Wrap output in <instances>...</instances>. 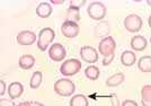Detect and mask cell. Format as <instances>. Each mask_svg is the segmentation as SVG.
Segmentation results:
<instances>
[{
  "label": "cell",
  "instance_id": "obj_1",
  "mask_svg": "<svg viewBox=\"0 0 151 106\" xmlns=\"http://www.w3.org/2000/svg\"><path fill=\"white\" fill-rule=\"evenodd\" d=\"M76 86L73 84V81L67 79V78H62V79H59L54 82V92L62 96V97H68L71 96L72 94L75 93Z\"/></svg>",
  "mask_w": 151,
  "mask_h": 106
},
{
  "label": "cell",
  "instance_id": "obj_2",
  "mask_svg": "<svg viewBox=\"0 0 151 106\" xmlns=\"http://www.w3.org/2000/svg\"><path fill=\"white\" fill-rule=\"evenodd\" d=\"M55 37V32L51 27H44L38 33L37 37V48L41 51H46L49 49L50 44L53 42Z\"/></svg>",
  "mask_w": 151,
  "mask_h": 106
},
{
  "label": "cell",
  "instance_id": "obj_3",
  "mask_svg": "<svg viewBox=\"0 0 151 106\" xmlns=\"http://www.w3.org/2000/svg\"><path fill=\"white\" fill-rule=\"evenodd\" d=\"M107 8L101 1H94L91 2L87 8V14L91 19L94 20H101L106 16Z\"/></svg>",
  "mask_w": 151,
  "mask_h": 106
},
{
  "label": "cell",
  "instance_id": "obj_4",
  "mask_svg": "<svg viewBox=\"0 0 151 106\" xmlns=\"http://www.w3.org/2000/svg\"><path fill=\"white\" fill-rule=\"evenodd\" d=\"M81 69V62L77 59H69L61 64L60 67V72L65 77L69 76H75L79 72Z\"/></svg>",
  "mask_w": 151,
  "mask_h": 106
},
{
  "label": "cell",
  "instance_id": "obj_5",
  "mask_svg": "<svg viewBox=\"0 0 151 106\" xmlns=\"http://www.w3.org/2000/svg\"><path fill=\"white\" fill-rule=\"evenodd\" d=\"M115 49H116V43H115V40L112 36L104 37L99 42V45H98V52L104 58L113 56L115 53Z\"/></svg>",
  "mask_w": 151,
  "mask_h": 106
},
{
  "label": "cell",
  "instance_id": "obj_6",
  "mask_svg": "<svg viewBox=\"0 0 151 106\" xmlns=\"http://www.w3.org/2000/svg\"><path fill=\"white\" fill-rule=\"evenodd\" d=\"M142 25H143L142 18L137 14H131L126 16L124 19V27L130 33H138L142 28Z\"/></svg>",
  "mask_w": 151,
  "mask_h": 106
},
{
  "label": "cell",
  "instance_id": "obj_7",
  "mask_svg": "<svg viewBox=\"0 0 151 106\" xmlns=\"http://www.w3.org/2000/svg\"><path fill=\"white\" fill-rule=\"evenodd\" d=\"M79 32H80V27L78 25V23H75V22L64 20L63 24L61 25V33L63 34L64 37L73 38L78 36Z\"/></svg>",
  "mask_w": 151,
  "mask_h": 106
},
{
  "label": "cell",
  "instance_id": "obj_8",
  "mask_svg": "<svg viewBox=\"0 0 151 106\" xmlns=\"http://www.w3.org/2000/svg\"><path fill=\"white\" fill-rule=\"evenodd\" d=\"M65 56H67V52L61 43H53L49 48V58L52 61H55V62L62 61Z\"/></svg>",
  "mask_w": 151,
  "mask_h": 106
},
{
  "label": "cell",
  "instance_id": "obj_9",
  "mask_svg": "<svg viewBox=\"0 0 151 106\" xmlns=\"http://www.w3.org/2000/svg\"><path fill=\"white\" fill-rule=\"evenodd\" d=\"M80 56L82 61L87 63H95L98 61V52L93 46H82L80 49Z\"/></svg>",
  "mask_w": 151,
  "mask_h": 106
},
{
  "label": "cell",
  "instance_id": "obj_10",
  "mask_svg": "<svg viewBox=\"0 0 151 106\" xmlns=\"http://www.w3.org/2000/svg\"><path fill=\"white\" fill-rule=\"evenodd\" d=\"M16 41L19 45H32L36 41V34L32 31H22L17 34Z\"/></svg>",
  "mask_w": 151,
  "mask_h": 106
},
{
  "label": "cell",
  "instance_id": "obj_11",
  "mask_svg": "<svg viewBox=\"0 0 151 106\" xmlns=\"http://www.w3.org/2000/svg\"><path fill=\"white\" fill-rule=\"evenodd\" d=\"M24 93V86L18 82V81H15L12 82L9 86H8V95L10 97V100H16L19 98Z\"/></svg>",
  "mask_w": 151,
  "mask_h": 106
},
{
  "label": "cell",
  "instance_id": "obj_12",
  "mask_svg": "<svg viewBox=\"0 0 151 106\" xmlns=\"http://www.w3.org/2000/svg\"><path fill=\"white\" fill-rule=\"evenodd\" d=\"M131 48L133 49V51H137V52H140V51H143L147 48L148 45V42L145 40V36H141V35H135L131 38Z\"/></svg>",
  "mask_w": 151,
  "mask_h": 106
},
{
  "label": "cell",
  "instance_id": "obj_13",
  "mask_svg": "<svg viewBox=\"0 0 151 106\" xmlns=\"http://www.w3.org/2000/svg\"><path fill=\"white\" fill-rule=\"evenodd\" d=\"M53 12V8L49 2H41L36 7V15L40 18H49Z\"/></svg>",
  "mask_w": 151,
  "mask_h": 106
},
{
  "label": "cell",
  "instance_id": "obj_14",
  "mask_svg": "<svg viewBox=\"0 0 151 106\" xmlns=\"http://www.w3.org/2000/svg\"><path fill=\"white\" fill-rule=\"evenodd\" d=\"M35 58L32 56V54H23V56L19 58L18 64L19 67L24 70H29L35 66Z\"/></svg>",
  "mask_w": 151,
  "mask_h": 106
},
{
  "label": "cell",
  "instance_id": "obj_15",
  "mask_svg": "<svg viewBox=\"0 0 151 106\" xmlns=\"http://www.w3.org/2000/svg\"><path fill=\"white\" fill-rule=\"evenodd\" d=\"M137 62V56L133 51H124L121 54V63L125 67H131Z\"/></svg>",
  "mask_w": 151,
  "mask_h": 106
},
{
  "label": "cell",
  "instance_id": "obj_16",
  "mask_svg": "<svg viewBox=\"0 0 151 106\" xmlns=\"http://www.w3.org/2000/svg\"><path fill=\"white\" fill-rule=\"evenodd\" d=\"M125 80V76L122 72H117L115 75L111 76L106 80V86L107 87H117L121 84H123Z\"/></svg>",
  "mask_w": 151,
  "mask_h": 106
},
{
  "label": "cell",
  "instance_id": "obj_17",
  "mask_svg": "<svg viewBox=\"0 0 151 106\" xmlns=\"http://www.w3.org/2000/svg\"><path fill=\"white\" fill-rule=\"evenodd\" d=\"M138 68L141 72H151V56H141L138 61Z\"/></svg>",
  "mask_w": 151,
  "mask_h": 106
},
{
  "label": "cell",
  "instance_id": "obj_18",
  "mask_svg": "<svg viewBox=\"0 0 151 106\" xmlns=\"http://www.w3.org/2000/svg\"><path fill=\"white\" fill-rule=\"evenodd\" d=\"M65 20L78 23L80 20V9L73 6H69V8L67 9V14H65Z\"/></svg>",
  "mask_w": 151,
  "mask_h": 106
},
{
  "label": "cell",
  "instance_id": "obj_19",
  "mask_svg": "<svg viewBox=\"0 0 151 106\" xmlns=\"http://www.w3.org/2000/svg\"><path fill=\"white\" fill-rule=\"evenodd\" d=\"M94 32L95 35L98 36V37H101V36H105L106 37V35L109 33V24H108V22H106V20L101 22L98 25L95 27Z\"/></svg>",
  "mask_w": 151,
  "mask_h": 106
},
{
  "label": "cell",
  "instance_id": "obj_20",
  "mask_svg": "<svg viewBox=\"0 0 151 106\" xmlns=\"http://www.w3.org/2000/svg\"><path fill=\"white\" fill-rule=\"evenodd\" d=\"M88 100L85 95L77 94L70 100V106H88Z\"/></svg>",
  "mask_w": 151,
  "mask_h": 106
},
{
  "label": "cell",
  "instance_id": "obj_21",
  "mask_svg": "<svg viewBox=\"0 0 151 106\" xmlns=\"http://www.w3.org/2000/svg\"><path fill=\"white\" fill-rule=\"evenodd\" d=\"M99 75H101V71H99L98 67H96V66H89L85 69V76L89 80H97Z\"/></svg>",
  "mask_w": 151,
  "mask_h": 106
},
{
  "label": "cell",
  "instance_id": "obj_22",
  "mask_svg": "<svg viewBox=\"0 0 151 106\" xmlns=\"http://www.w3.org/2000/svg\"><path fill=\"white\" fill-rule=\"evenodd\" d=\"M43 80V74L41 71H35L31 77V80H29V86L32 89H37Z\"/></svg>",
  "mask_w": 151,
  "mask_h": 106
},
{
  "label": "cell",
  "instance_id": "obj_23",
  "mask_svg": "<svg viewBox=\"0 0 151 106\" xmlns=\"http://www.w3.org/2000/svg\"><path fill=\"white\" fill-rule=\"evenodd\" d=\"M141 100L151 103V85H145L141 89Z\"/></svg>",
  "mask_w": 151,
  "mask_h": 106
},
{
  "label": "cell",
  "instance_id": "obj_24",
  "mask_svg": "<svg viewBox=\"0 0 151 106\" xmlns=\"http://www.w3.org/2000/svg\"><path fill=\"white\" fill-rule=\"evenodd\" d=\"M108 98L111 100V104L112 106H120V102H119V98H117V95L116 94H109L108 95Z\"/></svg>",
  "mask_w": 151,
  "mask_h": 106
},
{
  "label": "cell",
  "instance_id": "obj_25",
  "mask_svg": "<svg viewBox=\"0 0 151 106\" xmlns=\"http://www.w3.org/2000/svg\"><path fill=\"white\" fill-rule=\"evenodd\" d=\"M86 5V0H71L70 1V6H73V7H76V8H81L82 6H85Z\"/></svg>",
  "mask_w": 151,
  "mask_h": 106
},
{
  "label": "cell",
  "instance_id": "obj_26",
  "mask_svg": "<svg viewBox=\"0 0 151 106\" xmlns=\"http://www.w3.org/2000/svg\"><path fill=\"white\" fill-rule=\"evenodd\" d=\"M17 106H45L40 102H22Z\"/></svg>",
  "mask_w": 151,
  "mask_h": 106
},
{
  "label": "cell",
  "instance_id": "obj_27",
  "mask_svg": "<svg viewBox=\"0 0 151 106\" xmlns=\"http://www.w3.org/2000/svg\"><path fill=\"white\" fill-rule=\"evenodd\" d=\"M0 106H17L15 104L14 100H6V98H1L0 100Z\"/></svg>",
  "mask_w": 151,
  "mask_h": 106
},
{
  "label": "cell",
  "instance_id": "obj_28",
  "mask_svg": "<svg viewBox=\"0 0 151 106\" xmlns=\"http://www.w3.org/2000/svg\"><path fill=\"white\" fill-rule=\"evenodd\" d=\"M114 54L113 56H107V58H104V60H103V66H109L111 63L113 62V60H114Z\"/></svg>",
  "mask_w": 151,
  "mask_h": 106
},
{
  "label": "cell",
  "instance_id": "obj_29",
  "mask_svg": "<svg viewBox=\"0 0 151 106\" xmlns=\"http://www.w3.org/2000/svg\"><path fill=\"white\" fill-rule=\"evenodd\" d=\"M122 106H139L137 102H134L132 100H125L122 103Z\"/></svg>",
  "mask_w": 151,
  "mask_h": 106
},
{
  "label": "cell",
  "instance_id": "obj_30",
  "mask_svg": "<svg viewBox=\"0 0 151 106\" xmlns=\"http://www.w3.org/2000/svg\"><path fill=\"white\" fill-rule=\"evenodd\" d=\"M0 85H1V90H0V96H4L5 95V93H6V82L4 80H1L0 81Z\"/></svg>",
  "mask_w": 151,
  "mask_h": 106
},
{
  "label": "cell",
  "instance_id": "obj_31",
  "mask_svg": "<svg viewBox=\"0 0 151 106\" xmlns=\"http://www.w3.org/2000/svg\"><path fill=\"white\" fill-rule=\"evenodd\" d=\"M51 2H52V5H62L64 1L63 0H60V1L59 0H51Z\"/></svg>",
  "mask_w": 151,
  "mask_h": 106
},
{
  "label": "cell",
  "instance_id": "obj_32",
  "mask_svg": "<svg viewBox=\"0 0 151 106\" xmlns=\"http://www.w3.org/2000/svg\"><path fill=\"white\" fill-rule=\"evenodd\" d=\"M142 102V106H151V103H147V102H143V100H141Z\"/></svg>",
  "mask_w": 151,
  "mask_h": 106
},
{
  "label": "cell",
  "instance_id": "obj_33",
  "mask_svg": "<svg viewBox=\"0 0 151 106\" xmlns=\"http://www.w3.org/2000/svg\"><path fill=\"white\" fill-rule=\"evenodd\" d=\"M148 24H149V26H150V28H151V15L149 16V18H148Z\"/></svg>",
  "mask_w": 151,
  "mask_h": 106
},
{
  "label": "cell",
  "instance_id": "obj_34",
  "mask_svg": "<svg viewBox=\"0 0 151 106\" xmlns=\"http://www.w3.org/2000/svg\"><path fill=\"white\" fill-rule=\"evenodd\" d=\"M147 5L151 7V0H148V1H147Z\"/></svg>",
  "mask_w": 151,
  "mask_h": 106
},
{
  "label": "cell",
  "instance_id": "obj_35",
  "mask_svg": "<svg viewBox=\"0 0 151 106\" xmlns=\"http://www.w3.org/2000/svg\"><path fill=\"white\" fill-rule=\"evenodd\" d=\"M150 42H151V37H150Z\"/></svg>",
  "mask_w": 151,
  "mask_h": 106
}]
</instances>
